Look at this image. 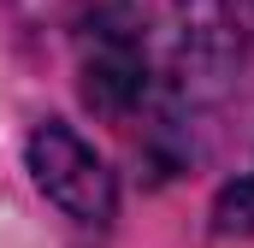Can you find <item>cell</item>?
<instances>
[{
	"instance_id": "1",
	"label": "cell",
	"mask_w": 254,
	"mask_h": 248,
	"mask_svg": "<svg viewBox=\"0 0 254 248\" xmlns=\"http://www.w3.org/2000/svg\"><path fill=\"white\" fill-rule=\"evenodd\" d=\"M237 60L225 0H101L77 30L83 101L160 160L195 154V130L225 101Z\"/></svg>"
},
{
	"instance_id": "2",
	"label": "cell",
	"mask_w": 254,
	"mask_h": 248,
	"mask_svg": "<svg viewBox=\"0 0 254 248\" xmlns=\"http://www.w3.org/2000/svg\"><path fill=\"white\" fill-rule=\"evenodd\" d=\"M24 160H30L36 189L60 207L71 225L107 231V225L119 219V178H113V166H107L71 124H60V119L36 124L30 142H24Z\"/></svg>"
},
{
	"instance_id": "3",
	"label": "cell",
	"mask_w": 254,
	"mask_h": 248,
	"mask_svg": "<svg viewBox=\"0 0 254 248\" xmlns=\"http://www.w3.org/2000/svg\"><path fill=\"white\" fill-rule=\"evenodd\" d=\"M213 231H219V237L254 231V166L237 178V184H225V195L213 201Z\"/></svg>"
}]
</instances>
